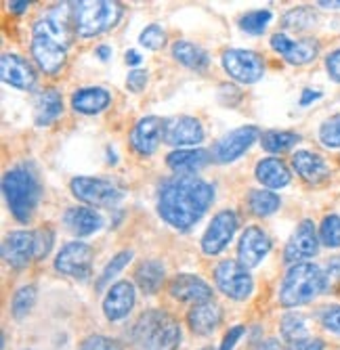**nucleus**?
Here are the masks:
<instances>
[{"instance_id": "obj_1", "label": "nucleus", "mask_w": 340, "mask_h": 350, "mask_svg": "<svg viewBox=\"0 0 340 350\" xmlns=\"http://www.w3.org/2000/svg\"><path fill=\"white\" fill-rule=\"evenodd\" d=\"M214 202V189L210 183L194 176L179 174L166 180L158 193V214L170 227L185 231L194 227Z\"/></svg>"}, {"instance_id": "obj_2", "label": "nucleus", "mask_w": 340, "mask_h": 350, "mask_svg": "<svg viewBox=\"0 0 340 350\" xmlns=\"http://www.w3.org/2000/svg\"><path fill=\"white\" fill-rule=\"evenodd\" d=\"M72 3L55 9L34 23L32 29V57L40 72L53 76L61 72L68 59L72 42Z\"/></svg>"}, {"instance_id": "obj_3", "label": "nucleus", "mask_w": 340, "mask_h": 350, "mask_svg": "<svg viewBox=\"0 0 340 350\" xmlns=\"http://www.w3.org/2000/svg\"><path fill=\"white\" fill-rule=\"evenodd\" d=\"M135 350H176L181 344V325L166 310H145L131 329Z\"/></svg>"}, {"instance_id": "obj_4", "label": "nucleus", "mask_w": 340, "mask_h": 350, "mask_svg": "<svg viewBox=\"0 0 340 350\" xmlns=\"http://www.w3.org/2000/svg\"><path fill=\"white\" fill-rule=\"evenodd\" d=\"M3 193L11 214L19 222H27L34 216L40 202V183L29 164H19L3 176Z\"/></svg>"}, {"instance_id": "obj_5", "label": "nucleus", "mask_w": 340, "mask_h": 350, "mask_svg": "<svg viewBox=\"0 0 340 350\" xmlns=\"http://www.w3.org/2000/svg\"><path fill=\"white\" fill-rule=\"evenodd\" d=\"M328 288L326 273L313 262L292 265L280 285V302L286 308H296L315 300Z\"/></svg>"}, {"instance_id": "obj_6", "label": "nucleus", "mask_w": 340, "mask_h": 350, "mask_svg": "<svg viewBox=\"0 0 340 350\" xmlns=\"http://www.w3.org/2000/svg\"><path fill=\"white\" fill-rule=\"evenodd\" d=\"M125 7L120 3H112V0H82V3H72V25L74 34L82 40L95 38L103 31L112 29Z\"/></svg>"}, {"instance_id": "obj_7", "label": "nucleus", "mask_w": 340, "mask_h": 350, "mask_svg": "<svg viewBox=\"0 0 340 350\" xmlns=\"http://www.w3.org/2000/svg\"><path fill=\"white\" fill-rule=\"evenodd\" d=\"M70 189L78 202L97 208H114L122 200V189L107 178L76 176L72 178Z\"/></svg>"}, {"instance_id": "obj_8", "label": "nucleus", "mask_w": 340, "mask_h": 350, "mask_svg": "<svg viewBox=\"0 0 340 350\" xmlns=\"http://www.w3.org/2000/svg\"><path fill=\"white\" fill-rule=\"evenodd\" d=\"M214 283L227 298L246 300L254 290L252 275L237 260H223L214 269Z\"/></svg>"}, {"instance_id": "obj_9", "label": "nucleus", "mask_w": 340, "mask_h": 350, "mask_svg": "<svg viewBox=\"0 0 340 350\" xmlns=\"http://www.w3.org/2000/svg\"><path fill=\"white\" fill-rule=\"evenodd\" d=\"M223 68L233 80L241 84H254L265 74V61L254 51L229 49L223 53Z\"/></svg>"}, {"instance_id": "obj_10", "label": "nucleus", "mask_w": 340, "mask_h": 350, "mask_svg": "<svg viewBox=\"0 0 340 350\" xmlns=\"http://www.w3.org/2000/svg\"><path fill=\"white\" fill-rule=\"evenodd\" d=\"M92 256L95 252L84 241H70L59 250L55 258V269L61 275L74 279H86L92 273Z\"/></svg>"}, {"instance_id": "obj_11", "label": "nucleus", "mask_w": 340, "mask_h": 350, "mask_svg": "<svg viewBox=\"0 0 340 350\" xmlns=\"http://www.w3.org/2000/svg\"><path fill=\"white\" fill-rule=\"evenodd\" d=\"M259 139H261V131L257 129V126H241V129H235V131H231L229 135H225L219 143L214 145V149H212V160L219 162V164L235 162Z\"/></svg>"}, {"instance_id": "obj_12", "label": "nucleus", "mask_w": 340, "mask_h": 350, "mask_svg": "<svg viewBox=\"0 0 340 350\" xmlns=\"http://www.w3.org/2000/svg\"><path fill=\"white\" fill-rule=\"evenodd\" d=\"M237 231V216L233 210H223L219 212L212 222L208 225L204 237H202V250L204 254H208V256H216V254H221L227 243L233 239Z\"/></svg>"}, {"instance_id": "obj_13", "label": "nucleus", "mask_w": 340, "mask_h": 350, "mask_svg": "<svg viewBox=\"0 0 340 350\" xmlns=\"http://www.w3.org/2000/svg\"><path fill=\"white\" fill-rule=\"evenodd\" d=\"M319 237L315 231V225L311 220H302L300 225L296 227V231L292 233L290 241L286 243L284 250V260L290 265H298L306 258H311L317 254L319 250Z\"/></svg>"}, {"instance_id": "obj_14", "label": "nucleus", "mask_w": 340, "mask_h": 350, "mask_svg": "<svg viewBox=\"0 0 340 350\" xmlns=\"http://www.w3.org/2000/svg\"><path fill=\"white\" fill-rule=\"evenodd\" d=\"M3 258L13 269H25L36 258V233L11 231L3 241Z\"/></svg>"}, {"instance_id": "obj_15", "label": "nucleus", "mask_w": 340, "mask_h": 350, "mask_svg": "<svg viewBox=\"0 0 340 350\" xmlns=\"http://www.w3.org/2000/svg\"><path fill=\"white\" fill-rule=\"evenodd\" d=\"M135 302H137V292H135V285L131 281H118V283L109 285V290L103 298L105 319L112 323L122 321L125 317H129Z\"/></svg>"}, {"instance_id": "obj_16", "label": "nucleus", "mask_w": 340, "mask_h": 350, "mask_svg": "<svg viewBox=\"0 0 340 350\" xmlns=\"http://www.w3.org/2000/svg\"><path fill=\"white\" fill-rule=\"evenodd\" d=\"M271 49L275 53H280L290 66H306V63H311L319 53L317 40H313V38L292 40L286 34H273L271 36Z\"/></svg>"}, {"instance_id": "obj_17", "label": "nucleus", "mask_w": 340, "mask_h": 350, "mask_svg": "<svg viewBox=\"0 0 340 350\" xmlns=\"http://www.w3.org/2000/svg\"><path fill=\"white\" fill-rule=\"evenodd\" d=\"M168 292L174 300L179 302H187V304H204V302H210L212 300V288L202 279V277H196V275H176L170 283H168Z\"/></svg>"}, {"instance_id": "obj_18", "label": "nucleus", "mask_w": 340, "mask_h": 350, "mask_svg": "<svg viewBox=\"0 0 340 350\" xmlns=\"http://www.w3.org/2000/svg\"><path fill=\"white\" fill-rule=\"evenodd\" d=\"M164 141L172 147H192L204 141V129L198 118H192V116L172 118V120H166Z\"/></svg>"}, {"instance_id": "obj_19", "label": "nucleus", "mask_w": 340, "mask_h": 350, "mask_svg": "<svg viewBox=\"0 0 340 350\" xmlns=\"http://www.w3.org/2000/svg\"><path fill=\"white\" fill-rule=\"evenodd\" d=\"M164 126L166 122L158 116L141 118L131 133V145L139 155H151L158 149L160 141L164 139Z\"/></svg>"}, {"instance_id": "obj_20", "label": "nucleus", "mask_w": 340, "mask_h": 350, "mask_svg": "<svg viewBox=\"0 0 340 350\" xmlns=\"http://www.w3.org/2000/svg\"><path fill=\"white\" fill-rule=\"evenodd\" d=\"M269 250L271 239L267 237V233L259 227H248L241 233V239L237 243V256L246 269H254L265 260Z\"/></svg>"}, {"instance_id": "obj_21", "label": "nucleus", "mask_w": 340, "mask_h": 350, "mask_svg": "<svg viewBox=\"0 0 340 350\" xmlns=\"http://www.w3.org/2000/svg\"><path fill=\"white\" fill-rule=\"evenodd\" d=\"M0 76L3 82L17 88V90H32L36 84V72L29 63L15 55V53H5L0 57Z\"/></svg>"}, {"instance_id": "obj_22", "label": "nucleus", "mask_w": 340, "mask_h": 350, "mask_svg": "<svg viewBox=\"0 0 340 350\" xmlns=\"http://www.w3.org/2000/svg\"><path fill=\"white\" fill-rule=\"evenodd\" d=\"M64 225L68 227V231L76 237H88L95 231H99L103 227V218L99 212H95V208H86V206H76L70 208L64 216Z\"/></svg>"}, {"instance_id": "obj_23", "label": "nucleus", "mask_w": 340, "mask_h": 350, "mask_svg": "<svg viewBox=\"0 0 340 350\" xmlns=\"http://www.w3.org/2000/svg\"><path fill=\"white\" fill-rule=\"evenodd\" d=\"M223 321V308L216 302H204L187 312V325L198 336H210Z\"/></svg>"}, {"instance_id": "obj_24", "label": "nucleus", "mask_w": 340, "mask_h": 350, "mask_svg": "<svg viewBox=\"0 0 340 350\" xmlns=\"http://www.w3.org/2000/svg\"><path fill=\"white\" fill-rule=\"evenodd\" d=\"M292 166L302 180L311 185H319L330 176V168L326 160L322 155L311 153V151H296L292 155Z\"/></svg>"}, {"instance_id": "obj_25", "label": "nucleus", "mask_w": 340, "mask_h": 350, "mask_svg": "<svg viewBox=\"0 0 340 350\" xmlns=\"http://www.w3.org/2000/svg\"><path fill=\"white\" fill-rule=\"evenodd\" d=\"M109 103H112V94L101 86L78 88L72 94V107L84 116H97L103 109H107Z\"/></svg>"}, {"instance_id": "obj_26", "label": "nucleus", "mask_w": 340, "mask_h": 350, "mask_svg": "<svg viewBox=\"0 0 340 350\" xmlns=\"http://www.w3.org/2000/svg\"><path fill=\"white\" fill-rule=\"evenodd\" d=\"M210 160H212V151L206 149H176L168 153L166 164L170 170L179 174H192L202 170Z\"/></svg>"}, {"instance_id": "obj_27", "label": "nucleus", "mask_w": 340, "mask_h": 350, "mask_svg": "<svg viewBox=\"0 0 340 350\" xmlns=\"http://www.w3.org/2000/svg\"><path fill=\"white\" fill-rule=\"evenodd\" d=\"M254 174L259 183L267 189H282L292 180L290 168L282 160H277V157H265V160H261L254 168Z\"/></svg>"}, {"instance_id": "obj_28", "label": "nucleus", "mask_w": 340, "mask_h": 350, "mask_svg": "<svg viewBox=\"0 0 340 350\" xmlns=\"http://www.w3.org/2000/svg\"><path fill=\"white\" fill-rule=\"evenodd\" d=\"M61 111H64V99H61V94L55 88H44L36 99L34 122L36 126H49L61 116Z\"/></svg>"}, {"instance_id": "obj_29", "label": "nucleus", "mask_w": 340, "mask_h": 350, "mask_svg": "<svg viewBox=\"0 0 340 350\" xmlns=\"http://www.w3.org/2000/svg\"><path fill=\"white\" fill-rule=\"evenodd\" d=\"M172 57L181 63V66L189 68L194 72H206L210 66V57L204 49L198 44H192L187 40H176L172 44Z\"/></svg>"}, {"instance_id": "obj_30", "label": "nucleus", "mask_w": 340, "mask_h": 350, "mask_svg": "<svg viewBox=\"0 0 340 350\" xmlns=\"http://www.w3.org/2000/svg\"><path fill=\"white\" fill-rule=\"evenodd\" d=\"M135 281L143 294H156L164 283V265L158 260H143L135 271Z\"/></svg>"}, {"instance_id": "obj_31", "label": "nucleus", "mask_w": 340, "mask_h": 350, "mask_svg": "<svg viewBox=\"0 0 340 350\" xmlns=\"http://www.w3.org/2000/svg\"><path fill=\"white\" fill-rule=\"evenodd\" d=\"M248 206H250L252 214L269 216V214L280 210L282 200H280V196L273 193V191H269V189H254L248 193Z\"/></svg>"}, {"instance_id": "obj_32", "label": "nucleus", "mask_w": 340, "mask_h": 350, "mask_svg": "<svg viewBox=\"0 0 340 350\" xmlns=\"http://www.w3.org/2000/svg\"><path fill=\"white\" fill-rule=\"evenodd\" d=\"M300 141V135L290 131H269L261 135V145L269 153H284L290 151Z\"/></svg>"}, {"instance_id": "obj_33", "label": "nucleus", "mask_w": 340, "mask_h": 350, "mask_svg": "<svg viewBox=\"0 0 340 350\" xmlns=\"http://www.w3.org/2000/svg\"><path fill=\"white\" fill-rule=\"evenodd\" d=\"M282 338L290 344L302 338H309V325H306V317L302 312H288L282 317L280 323Z\"/></svg>"}, {"instance_id": "obj_34", "label": "nucleus", "mask_w": 340, "mask_h": 350, "mask_svg": "<svg viewBox=\"0 0 340 350\" xmlns=\"http://www.w3.org/2000/svg\"><path fill=\"white\" fill-rule=\"evenodd\" d=\"M36 298H38V292H36V285H23L19 288L11 300V312L17 321L25 319V317L32 312L34 304H36Z\"/></svg>"}, {"instance_id": "obj_35", "label": "nucleus", "mask_w": 340, "mask_h": 350, "mask_svg": "<svg viewBox=\"0 0 340 350\" xmlns=\"http://www.w3.org/2000/svg\"><path fill=\"white\" fill-rule=\"evenodd\" d=\"M131 258H133V250H122V252L116 254V256H112V260L105 265L103 273L99 275V279H97V283H95L97 292L105 290V285L112 283L114 277H118L122 271H125V267L131 262Z\"/></svg>"}, {"instance_id": "obj_36", "label": "nucleus", "mask_w": 340, "mask_h": 350, "mask_svg": "<svg viewBox=\"0 0 340 350\" xmlns=\"http://www.w3.org/2000/svg\"><path fill=\"white\" fill-rule=\"evenodd\" d=\"M317 23V15L313 13V9L309 7H298L288 11L282 17V25L286 29H294V31H304V29H311Z\"/></svg>"}, {"instance_id": "obj_37", "label": "nucleus", "mask_w": 340, "mask_h": 350, "mask_svg": "<svg viewBox=\"0 0 340 350\" xmlns=\"http://www.w3.org/2000/svg\"><path fill=\"white\" fill-rule=\"evenodd\" d=\"M271 11H250L246 13L241 19H239V27L246 31V34H252V36H261L263 31L267 29L269 21H271Z\"/></svg>"}, {"instance_id": "obj_38", "label": "nucleus", "mask_w": 340, "mask_h": 350, "mask_svg": "<svg viewBox=\"0 0 340 350\" xmlns=\"http://www.w3.org/2000/svg\"><path fill=\"white\" fill-rule=\"evenodd\" d=\"M319 241L326 247H340V216L328 214L319 227Z\"/></svg>"}, {"instance_id": "obj_39", "label": "nucleus", "mask_w": 340, "mask_h": 350, "mask_svg": "<svg viewBox=\"0 0 340 350\" xmlns=\"http://www.w3.org/2000/svg\"><path fill=\"white\" fill-rule=\"evenodd\" d=\"M319 141H322V145H326L330 149L340 147V113L328 118L319 126Z\"/></svg>"}, {"instance_id": "obj_40", "label": "nucleus", "mask_w": 340, "mask_h": 350, "mask_svg": "<svg viewBox=\"0 0 340 350\" xmlns=\"http://www.w3.org/2000/svg\"><path fill=\"white\" fill-rule=\"evenodd\" d=\"M139 44L149 49V51H160L164 44H166V31L156 25V23H151L147 25L143 31H141V36H139Z\"/></svg>"}, {"instance_id": "obj_41", "label": "nucleus", "mask_w": 340, "mask_h": 350, "mask_svg": "<svg viewBox=\"0 0 340 350\" xmlns=\"http://www.w3.org/2000/svg\"><path fill=\"white\" fill-rule=\"evenodd\" d=\"M78 350H125L122 344L114 338H107V336H101V334H95V336H88Z\"/></svg>"}, {"instance_id": "obj_42", "label": "nucleus", "mask_w": 340, "mask_h": 350, "mask_svg": "<svg viewBox=\"0 0 340 350\" xmlns=\"http://www.w3.org/2000/svg\"><path fill=\"white\" fill-rule=\"evenodd\" d=\"M322 319V325L328 329V332H334V334H340V306L332 304V306H326L319 314Z\"/></svg>"}, {"instance_id": "obj_43", "label": "nucleus", "mask_w": 340, "mask_h": 350, "mask_svg": "<svg viewBox=\"0 0 340 350\" xmlns=\"http://www.w3.org/2000/svg\"><path fill=\"white\" fill-rule=\"evenodd\" d=\"M34 233H36V258L40 260V258H44L47 254L51 252L53 241H55V233H53L49 227L38 229V231H34Z\"/></svg>"}, {"instance_id": "obj_44", "label": "nucleus", "mask_w": 340, "mask_h": 350, "mask_svg": "<svg viewBox=\"0 0 340 350\" xmlns=\"http://www.w3.org/2000/svg\"><path fill=\"white\" fill-rule=\"evenodd\" d=\"M147 80H149V76L145 70H133L127 78V86L131 92H141L147 86Z\"/></svg>"}, {"instance_id": "obj_45", "label": "nucleus", "mask_w": 340, "mask_h": 350, "mask_svg": "<svg viewBox=\"0 0 340 350\" xmlns=\"http://www.w3.org/2000/svg\"><path fill=\"white\" fill-rule=\"evenodd\" d=\"M324 340L319 338H302L296 342H290L286 350H324Z\"/></svg>"}, {"instance_id": "obj_46", "label": "nucleus", "mask_w": 340, "mask_h": 350, "mask_svg": "<svg viewBox=\"0 0 340 350\" xmlns=\"http://www.w3.org/2000/svg\"><path fill=\"white\" fill-rule=\"evenodd\" d=\"M326 70H328V76H330L334 82H340V49L332 51V53L326 57Z\"/></svg>"}, {"instance_id": "obj_47", "label": "nucleus", "mask_w": 340, "mask_h": 350, "mask_svg": "<svg viewBox=\"0 0 340 350\" xmlns=\"http://www.w3.org/2000/svg\"><path fill=\"white\" fill-rule=\"evenodd\" d=\"M246 334V327L244 325H235V327H231L227 334H225V338H223V344H221V350H233L235 348V344L241 340V336Z\"/></svg>"}, {"instance_id": "obj_48", "label": "nucleus", "mask_w": 340, "mask_h": 350, "mask_svg": "<svg viewBox=\"0 0 340 350\" xmlns=\"http://www.w3.org/2000/svg\"><path fill=\"white\" fill-rule=\"evenodd\" d=\"M317 99H322V92L311 90V88H304V90H302V97H300V105L306 107L309 103H311V101H317Z\"/></svg>"}, {"instance_id": "obj_49", "label": "nucleus", "mask_w": 340, "mask_h": 350, "mask_svg": "<svg viewBox=\"0 0 340 350\" xmlns=\"http://www.w3.org/2000/svg\"><path fill=\"white\" fill-rule=\"evenodd\" d=\"M254 350H284V346L280 344V340L269 338V340H263Z\"/></svg>"}, {"instance_id": "obj_50", "label": "nucleus", "mask_w": 340, "mask_h": 350, "mask_svg": "<svg viewBox=\"0 0 340 350\" xmlns=\"http://www.w3.org/2000/svg\"><path fill=\"white\" fill-rule=\"evenodd\" d=\"M27 7H29V3H25V0H15V3H9V11H13V13H23V11H27Z\"/></svg>"}, {"instance_id": "obj_51", "label": "nucleus", "mask_w": 340, "mask_h": 350, "mask_svg": "<svg viewBox=\"0 0 340 350\" xmlns=\"http://www.w3.org/2000/svg\"><path fill=\"white\" fill-rule=\"evenodd\" d=\"M127 63H129V66H139V63H141V55L137 51H129L127 53Z\"/></svg>"}, {"instance_id": "obj_52", "label": "nucleus", "mask_w": 340, "mask_h": 350, "mask_svg": "<svg viewBox=\"0 0 340 350\" xmlns=\"http://www.w3.org/2000/svg\"><path fill=\"white\" fill-rule=\"evenodd\" d=\"M97 55H99V59H101V61H107V59H109V55H112V46L101 44V46L97 49Z\"/></svg>"}, {"instance_id": "obj_53", "label": "nucleus", "mask_w": 340, "mask_h": 350, "mask_svg": "<svg viewBox=\"0 0 340 350\" xmlns=\"http://www.w3.org/2000/svg\"><path fill=\"white\" fill-rule=\"evenodd\" d=\"M317 5L324 9H340V0H319Z\"/></svg>"}, {"instance_id": "obj_54", "label": "nucleus", "mask_w": 340, "mask_h": 350, "mask_svg": "<svg viewBox=\"0 0 340 350\" xmlns=\"http://www.w3.org/2000/svg\"><path fill=\"white\" fill-rule=\"evenodd\" d=\"M202 350H216V348H212V346H208V348H202Z\"/></svg>"}]
</instances>
